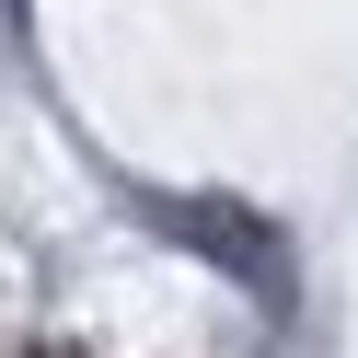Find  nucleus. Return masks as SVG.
Returning <instances> with one entry per match:
<instances>
[{
	"label": "nucleus",
	"mask_w": 358,
	"mask_h": 358,
	"mask_svg": "<svg viewBox=\"0 0 358 358\" xmlns=\"http://www.w3.org/2000/svg\"><path fill=\"white\" fill-rule=\"evenodd\" d=\"M35 358H81V347H35Z\"/></svg>",
	"instance_id": "2"
},
{
	"label": "nucleus",
	"mask_w": 358,
	"mask_h": 358,
	"mask_svg": "<svg viewBox=\"0 0 358 358\" xmlns=\"http://www.w3.org/2000/svg\"><path fill=\"white\" fill-rule=\"evenodd\" d=\"M162 220H173L185 243H196V255H220V266H231L243 289H266V301L289 289V255L266 243V220H243V208H231V196H173Z\"/></svg>",
	"instance_id": "1"
}]
</instances>
